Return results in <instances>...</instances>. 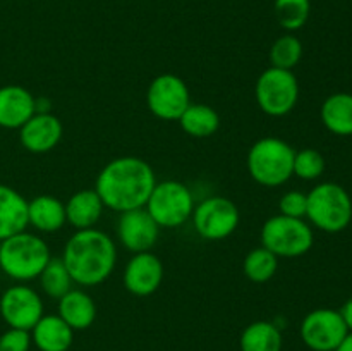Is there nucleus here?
Listing matches in <instances>:
<instances>
[{
  "mask_svg": "<svg viewBox=\"0 0 352 351\" xmlns=\"http://www.w3.org/2000/svg\"><path fill=\"white\" fill-rule=\"evenodd\" d=\"M299 100V83L287 69L268 67L256 81V102L265 114L282 117L291 112Z\"/></svg>",
  "mask_w": 352,
  "mask_h": 351,
  "instance_id": "obj_8",
  "label": "nucleus"
},
{
  "mask_svg": "<svg viewBox=\"0 0 352 351\" xmlns=\"http://www.w3.org/2000/svg\"><path fill=\"white\" fill-rule=\"evenodd\" d=\"M336 351H352V332H347Z\"/></svg>",
  "mask_w": 352,
  "mask_h": 351,
  "instance_id": "obj_33",
  "label": "nucleus"
},
{
  "mask_svg": "<svg viewBox=\"0 0 352 351\" xmlns=\"http://www.w3.org/2000/svg\"><path fill=\"white\" fill-rule=\"evenodd\" d=\"M74 339V330L58 315H43L31 329V341L40 351H67Z\"/></svg>",
  "mask_w": 352,
  "mask_h": 351,
  "instance_id": "obj_18",
  "label": "nucleus"
},
{
  "mask_svg": "<svg viewBox=\"0 0 352 351\" xmlns=\"http://www.w3.org/2000/svg\"><path fill=\"white\" fill-rule=\"evenodd\" d=\"M40 284L41 289L47 292L50 298L60 299L65 292L71 291L72 279L71 274L65 268L62 258L52 257L48 264L45 265L43 272L40 274Z\"/></svg>",
  "mask_w": 352,
  "mask_h": 351,
  "instance_id": "obj_25",
  "label": "nucleus"
},
{
  "mask_svg": "<svg viewBox=\"0 0 352 351\" xmlns=\"http://www.w3.org/2000/svg\"><path fill=\"white\" fill-rule=\"evenodd\" d=\"M313 241L315 234L305 219L278 213L270 217L261 227V244L275 257H301L311 250Z\"/></svg>",
  "mask_w": 352,
  "mask_h": 351,
  "instance_id": "obj_6",
  "label": "nucleus"
},
{
  "mask_svg": "<svg viewBox=\"0 0 352 351\" xmlns=\"http://www.w3.org/2000/svg\"><path fill=\"white\" fill-rule=\"evenodd\" d=\"M31 343L30 330L10 327L0 336V351H30Z\"/></svg>",
  "mask_w": 352,
  "mask_h": 351,
  "instance_id": "obj_31",
  "label": "nucleus"
},
{
  "mask_svg": "<svg viewBox=\"0 0 352 351\" xmlns=\"http://www.w3.org/2000/svg\"><path fill=\"white\" fill-rule=\"evenodd\" d=\"M148 109L164 120H179L191 103L189 88L179 76L160 74L150 83L146 93Z\"/></svg>",
  "mask_w": 352,
  "mask_h": 351,
  "instance_id": "obj_11",
  "label": "nucleus"
},
{
  "mask_svg": "<svg viewBox=\"0 0 352 351\" xmlns=\"http://www.w3.org/2000/svg\"><path fill=\"white\" fill-rule=\"evenodd\" d=\"M302 57V43L294 34H284L277 38L270 48L272 67L292 71Z\"/></svg>",
  "mask_w": 352,
  "mask_h": 351,
  "instance_id": "obj_28",
  "label": "nucleus"
},
{
  "mask_svg": "<svg viewBox=\"0 0 352 351\" xmlns=\"http://www.w3.org/2000/svg\"><path fill=\"white\" fill-rule=\"evenodd\" d=\"M103 202L95 189H81L65 203V219L76 229H89L98 222L103 212Z\"/></svg>",
  "mask_w": 352,
  "mask_h": 351,
  "instance_id": "obj_20",
  "label": "nucleus"
},
{
  "mask_svg": "<svg viewBox=\"0 0 352 351\" xmlns=\"http://www.w3.org/2000/svg\"><path fill=\"white\" fill-rule=\"evenodd\" d=\"M117 234L120 243L133 253L150 251L155 246L160 234V226L148 213L144 206L120 212L117 222Z\"/></svg>",
  "mask_w": 352,
  "mask_h": 351,
  "instance_id": "obj_13",
  "label": "nucleus"
},
{
  "mask_svg": "<svg viewBox=\"0 0 352 351\" xmlns=\"http://www.w3.org/2000/svg\"><path fill=\"white\" fill-rule=\"evenodd\" d=\"M117 260L116 243L98 229H81L65 243L64 262L72 282L81 286L102 284L113 272Z\"/></svg>",
  "mask_w": 352,
  "mask_h": 351,
  "instance_id": "obj_2",
  "label": "nucleus"
},
{
  "mask_svg": "<svg viewBox=\"0 0 352 351\" xmlns=\"http://www.w3.org/2000/svg\"><path fill=\"white\" fill-rule=\"evenodd\" d=\"M62 131V123L54 114H34L19 129V140L31 153H45L57 147Z\"/></svg>",
  "mask_w": 352,
  "mask_h": 351,
  "instance_id": "obj_15",
  "label": "nucleus"
},
{
  "mask_svg": "<svg viewBox=\"0 0 352 351\" xmlns=\"http://www.w3.org/2000/svg\"><path fill=\"white\" fill-rule=\"evenodd\" d=\"M144 209L160 227H177L192 215L195 200L188 186L168 179L155 184Z\"/></svg>",
  "mask_w": 352,
  "mask_h": 351,
  "instance_id": "obj_7",
  "label": "nucleus"
},
{
  "mask_svg": "<svg viewBox=\"0 0 352 351\" xmlns=\"http://www.w3.org/2000/svg\"><path fill=\"white\" fill-rule=\"evenodd\" d=\"M184 133L195 138H208L217 133L220 126V116L215 109L203 103H189L188 109L179 117Z\"/></svg>",
  "mask_w": 352,
  "mask_h": 351,
  "instance_id": "obj_24",
  "label": "nucleus"
},
{
  "mask_svg": "<svg viewBox=\"0 0 352 351\" xmlns=\"http://www.w3.org/2000/svg\"><path fill=\"white\" fill-rule=\"evenodd\" d=\"M325 172V158L315 148H305L294 155V174L305 181H315Z\"/></svg>",
  "mask_w": 352,
  "mask_h": 351,
  "instance_id": "obj_29",
  "label": "nucleus"
},
{
  "mask_svg": "<svg viewBox=\"0 0 352 351\" xmlns=\"http://www.w3.org/2000/svg\"><path fill=\"white\" fill-rule=\"evenodd\" d=\"M278 209H280L282 215L296 217V219H302L308 212V195L301 191H289L278 202Z\"/></svg>",
  "mask_w": 352,
  "mask_h": 351,
  "instance_id": "obj_30",
  "label": "nucleus"
},
{
  "mask_svg": "<svg viewBox=\"0 0 352 351\" xmlns=\"http://www.w3.org/2000/svg\"><path fill=\"white\" fill-rule=\"evenodd\" d=\"M241 351H280L282 332L274 322L258 320L241 334Z\"/></svg>",
  "mask_w": 352,
  "mask_h": 351,
  "instance_id": "obj_23",
  "label": "nucleus"
},
{
  "mask_svg": "<svg viewBox=\"0 0 352 351\" xmlns=\"http://www.w3.org/2000/svg\"><path fill=\"white\" fill-rule=\"evenodd\" d=\"M275 16L287 31H298L308 23L311 12L309 0H275Z\"/></svg>",
  "mask_w": 352,
  "mask_h": 351,
  "instance_id": "obj_27",
  "label": "nucleus"
},
{
  "mask_svg": "<svg viewBox=\"0 0 352 351\" xmlns=\"http://www.w3.org/2000/svg\"><path fill=\"white\" fill-rule=\"evenodd\" d=\"M322 123L330 133L337 136H352V95L333 93L323 102L320 110Z\"/></svg>",
  "mask_w": 352,
  "mask_h": 351,
  "instance_id": "obj_22",
  "label": "nucleus"
},
{
  "mask_svg": "<svg viewBox=\"0 0 352 351\" xmlns=\"http://www.w3.org/2000/svg\"><path fill=\"white\" fill-rule=\"evenodd\" d=\"M0 315L12 329L31 330L43 317V301L30 286H12L0 296Z\"/></svg>",
  "mask_w": 352,
  "mask_h": 351,
  "instance_id": "obj_12",
  "label": "nucleus"
},
{
  "mask_svg": "<svg viewBox=\"0 0 352 351\" xmlns=\"http://www.w3.org/2000/svg\"><path fill=\"white\" fill-rule=\"evenodd\" d=\"M36 114V98L26 88L7 85L0 88V127L21 129Z\"/></svg>",
  "mask_w": 352,
  "mask_h": 351,
  "instance_id": "obj_16",
  "label": "nucleus"
},
{
  "mask_svg": "<svg viewBox=\"0 0 352 351\" xmlns=\"http://www.w3.org/2000/svg\"><path fill=\"white\" fill-rule=\"evenodd\" d=\"M306 217L325 233L336 234L352 220V200L346 188L337 182H322L308 193Z\"/></svg>",
  "mask_w": 352,
  "mask_h": 351,
  "instance_id": "obj_5",
  "label": "nucleus"
},
{
  "mask_svg": "<svg viewBox=\"0 0 352 351\" xmlns=\"http://www.w3.org/2000/svg\"><path fill=\"white\" fill-rule=\"evenodd\" d=\"M164 279V265L157 255L150 251L134 253L124 268V286L136 296H150L160 288Z\"/></svg>",
  "mask_w": 352,
  "mask_h": 351,
  "instance_id": "obj_14",
  "label": "nucleus"
},
{
  "mask_svg": "<svg viewBox=\"0 0 352 351\" xmlns=\"http://www.w3.org/2000/svg\"><path fill=\"white\" fill-rule=\"evenodd\" d=\"M339 313L340 317H342L344 323H346L347 330L352 332V298H349L346 303H344L342 308L339 310Z\"/></svg>",
  "mask_w": 352,
  "mask_h": 351,
  "instance_id": "obj_32",
  "label": "nucleus"
},
{
  "mask_svg": "<svg viewBox=\"0 0 352 351\" xmlns=\"http://www.w3.org/2000/svg\"><path fill=\"white\" fill-rule=\"evenodd\" d=\"M58 317L72 330H85L95 322L96 306L88 292L71 289L58 299Z\"/></svg>",
  "mask_w": 352,
  "mask_h": 351,
  "instance_id": "obj_19",
  "label": "nucleus"
},
{
  "mask_svg": "<svg viewBox=\"0 0 352 351\" xmlns=\"http://www.w3.org/2000/svg\"><path fill=\"white\" fill-rule=\"evenodd\" d=\"M278 260L270 250L265 246L254 248L246 255L243 264V270L246 277L253 282H267L277 272Z\"/></svg>",
  "mask_w": 352,
  "mask_h": 351,
  "instance_id": "obj_26",
  "label": "nucleus"
},
{
  "mask_svg": "<svg viewBox=\"0 0 352 351\" xmlns=\"http://www.w3.org/2000/svg\"><path fill=\"white\" fill-rule=\"evenodd\" d=\"M301 339L313 351H336L340 341L349 332L339 310L318 308L302 319Z\"/></svg>",
  "mask_w": 352,
  "mask_h": 351,
  "instance_id": "obj_10",
  "label": "nucleus"
},
{
  "mask_svg": "<svg viewBox=\"0 0 352 351\" xmlns=\"http://www.w3.org/2000/svg\"><path fill=\"white\" fill-rule=\"evenodd\" d=\"M294 148L280 138H261L248 153V171L261 186H280L294 174Z\"/></svg>",
  "mask_w": 352,
  "mask_h": 351,
  "instance_id": "obj_4",
  "label": "nucleus"
},
{
  "mask_svg": "<svg viewBox=\"0 0 352 351\" xmlns=\"http://www.w3.org/2000/svg\"><path fill=\"white\" fill-rule=\"evenodd\" d=\"M28 202L10 186L0 184V241L26 231Z\"/></svg>",
  "mask_w": 352,
  "mask_h": 351,
  "instance_id": "obj_17",
  "label": "nucleus"
},
{
  "mask_svg": "<svg viewBox=\"0 0 352 351\" xmlns=\"http://www.w3.org/2000/svg\"><path fill=\"white\" fill-rule=\"evenodd\" d=\"M65 220V205L55 196L41 195L28 202V222L41 233H55Z\"/></svg>",
  "mask_w": 352,
  "mask_h": 351,
  "instance_id": "obj_21",
  "label": "nucleus"
},
{
  "mask_svg": "<svg viewBox=\"0 0 352 351\" xmlns=\"http://www.w3.org/2000/svg\"><path fill=\"white\" fill-rule=\"evenodd\" d=\"M192 226L205 240H223L236 231L239 224V210L223 196H210L192 210Z\"/></svg>",
  "mask_w": 352,
  "mask_h": 351,
  "instance_id": "obj_9",
  "label": "nucleus"
},
{
  "mask_svg": "<svg viewBox=\"0 0 352 351\" xmlns=\"http://www.w3.org/2000/svg\"><path fill=\"white\" fill-rule=\"evenodd\" d=\"M155 184V172L148 162L138 157H120L102 169L95 191L103 205L116 212H126L146 205Z\"/></svg>",
  "mask_w": 352,
  "mask_h": 351,
  "instance_id": "obj_1",
  "label": "nucleus"
},
{
  "mask_svg": "<svg viewBox=\"0 0 352 351\" xmlns=\"http://www.w3.org/2000/svg\"><path fill=\"white\" fill-rule=\"evenodd\" d=\"M50 258L47 243L36 234L23 231L0 241V268L14 281L40 277Z\"/></svg>",
  "mask_w": 352,
  "mask_h": 351,
  "instance_id": "obj_3",
  "label": "nucleus"
}]
</instances>
